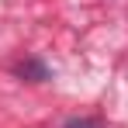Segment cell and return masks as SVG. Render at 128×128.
Segmentation results:
<instances>
[{"mask_svg": "<svg viewBox=\"0 0 128 128\" xmlns=\"http://www.w3.org/2000/svg\"><path fill=\"white\" fill-rule=\"evenodd\" d=\"M18 73H31V76H35V80H45V76H48V73H45V66H38V62H28V66H18Z\"/></svg>", "mask_w": 128, "mask_h": 128, "instance_id": "6da1fadb", "label": "cell"}, {"mask_svg": "<svg viewBox=\"0 0 128 128\" xmlns=\"http://www.w3.org/2000/svg\"><path fill=\"white\" fill-rule=\"evenodd\" d=\"M66 128H100V125H97V121H90V118H69Z\"/></svg>", "mask_w": 128, "mask_h": 128, "instance_id": "7a4b0ae2", "label": "cell"}]
</instances>
